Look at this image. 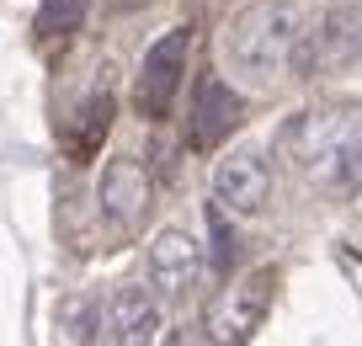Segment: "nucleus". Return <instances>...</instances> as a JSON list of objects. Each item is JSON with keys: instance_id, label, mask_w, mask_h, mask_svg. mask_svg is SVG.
Returning <instances> with one entry per match:
<instances>
[{"instance_id": "obj_1", "label": "nucleus", "mask_w": 362, "mask_h": 346, "mask_svg": "<svg viewBox=\"0 0 362 346\" xmlns=\"http://www.w3.org/2000/svg\"><path fill=\"white\" fill-rule=\"evenodd\" d=\"M304 6L298 0H256L218 38V54H224L229 75L245 80L250 91L277 86L283 75H293V54L304 43Z\"/></svg>"}, {"instance_id": "obj_2", "label": "nucleus", "mask_w": 362, "mask_h": 346, "mask_svg": "<svg viewBox=\"0 0 362 346\" xmlns=\"http://www.w3.org/2000/svg\"><path fill=\"white\" fill-rule=\"evenodd\" d=\"M362 64V0H336L304 27V43L293 54V75L320 80Z\"/></svg>"}, {"instance_id": "obj_3", "label": "nucleus", "mask_w": 362, "mask_h": 346, "mask_svg": "<svg viewBox=\"0 0 362 346\" xmlns=\"http://www.w3.org/2000/svg\"><path fill=\"white\" fill-rule=\"evenodd\" d=\"M351 128V112H336V107H309V112H293L283 128H277V149L283 160L309 181H325L330 160H336L341 139Z\"/></svg>"}, {"instance_id": "obj_4", "label": "nucleus", "mask_w": 362, "mask_h": 346, "mask_svg": "<svg viewBox=\"0 0 362 346\" xmlns=\"http://www.w3.org/2000/svg\"><path fill=\"white\" fill-rule=\"evenodd\" d=\"M187 59H192V33L187 27H170L139 59V80H134V107L144 117H165L176 107V91L187 80Z\"/></svg>"}, {"instance_id": "obj_5", "label": "nucleus", "mask_w": 362, "mask_h": 346, "mask_svg": "<svg viewBox=\"0 0 362 346\" xmlns=\"http://www.w3.org/2000/svg\"><path fill=\"white\" fill-rule=\"evenodd\" d=\"M267 197H272V160L256 144L229 149L214 166V202L229 219H256L267 208Z\"/></svg>"}, {"instance_id": "obj_6", "label": "nucleus", "mask_w": 362, "mask_h": 346, "mask_svg": "<svg viewBox=\"0 0 362 346\" xmlns=\"http://www.w3.org/2000/svg\"><path fill=\"white\" fill-rule=\"evenodd\" d=\"M197 282H203V246L187 229H176V224L160 229L149 240V288L165 304H181L197 293Z\"/></svg>"}, {"instance_id": "obj_7", "label": "nucleus", "mask_w": 362, "mask_h": 346, "mask_svg": "<svg viewBox=\"0 0 362 346\" xmlns=\"http://www.w3.org/2000/svg\"><path fill=\"white\" fill-rule=\"evenodd\" d=\"M165 314H160V293L155 288H112L102 299V320H96V341H117V346H144L160 341Z\"/></svg>"}, {"instance_id": "obj_8", "label": "nucleus", "mask_w": 362, "mask_h": 346, "mask_svg": "<svg viewBox=\"0 0 362 346\" xmlns=\"http://www.w3.org/2000/svg\"><path fill=\"white\" fill-rule=\"evenodd\" d=\"M149 197H155V187H149V171L139 166L134 155H117V160H107V166H102L96 202H102V219L112 224V229H134V224H144Z\"/></svg>"}, {"instance_id": "obj_9", "label": "nucleus", "mask_w": 362, "mask_h": 346, "mask_svg": "<svg viewBox=\"0 0 362 346\" xmlns=\"http://www.w3.org/2000/svg\"><path fill=\"white\" fill-rule=\"evenodd\" d=\"M240 128V91L218 75H203L192 101V149H218Z\"/></svg>"}, {"instance_id": "obj_10", "label": "nucleus", "mask_w": 362, "mask_h": 346, "mask_svg": "<svg viewBox=\"0 0 362 346\" xmlns=\"http://www.w3.org/2000/svg\"><path fill=\"white\" fill-rule=\"evenodd\" d=\"M267 304H272V272H250V277L229 293L224 314H218V335H224V341H250L256 325L267 320Z\"/></svg>"}, {"instance_id": "obj_11", "label": "nucleus", "mask_w": 362, "mask_h": 346, "mask_svg": "<svg viewBox=\"0 0 362 346\" xmlns=\"http://www.w3.org/2000/svg\"><path fill=\"white\" fill-rule=\"evenodd\" d=\"M320 187L325 192H362V117H351V128H346V139H341V149H336Z\"/></svg>"}, {"instance_id": "obj_12", "label": "nucleus", "mask_w": 362, "mask_h": 346, "mask_svg": "<svg viewBox=\"0 0 362 346\" xmlns=\"http://www.w3.org/2000/svg\"><path fill=\"white\" fill-rule=\"evenodd\" d=\"M107 128H112V91L96 86L86 101H80V112H75V149H80V155H90V149L102 144Z\"/></svg>"}, {"instance_id": "obj_13", "label": "nucleus", "mask_w": 362, "mask_h": 346, "mask_svg": "<svg viewBox=\"0 0 362 346\" xmlns=\"http://www.w3.org/2000/svg\"><path fill=\"white\" fill-rule=\"evenodd\" d=\"M86 22V0H43L37 6V38H69Z\"/></svg>"}, {"instance_id": "obj_14", "label": "nucleus", "mask_w": 362, "mask_h": 346, "mask_svg": "<svg viewBox=\"0 0 362 346\" xmlns=\"http://www.w3.org/2000/svg\"><path fill=\"white\" fill-rule=\"evenodd\" d=\"M208 224H214V256H218V267H229V261H235V235H229L224 229V208H208Z\"/></svg>"}, {"instance_id": "obj_15", "label": "nucleus", "mask_w": 362, "mask_h": 346, "mask_svg": "<svg viewBox=\"0 0 362 346\" xmlns=\"http://www.w3.org/2000/svg\"><path fill=\"white\" fill-rule=\"evenodd\" d=\"M357 213H362V197H357Z\"/></svg>"}]
</instances>
